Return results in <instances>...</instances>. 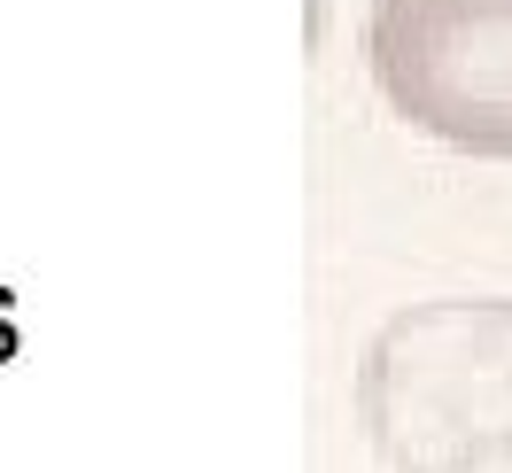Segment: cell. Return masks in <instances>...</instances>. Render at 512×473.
I'll list each match as a JSON object with an SVG mask.
<instances>
[{
  "instance_id": "6da1fadb",
  "label": "cell",
  "mask_w": 512,
  "mask_h": 473,
  "mask_svg": "<svg viewBox=\"0 0 512 473\" xmlns=\"http://www.w3.org/2000/svg\"><path fill=\"white\" fill-rule=\"evenodd\" d=\"M365 419L404 473H512V303L396 318L365 365Z\"/></svg>"
},
{
  "instance_id": "7a4b0ae2",
  "label": "cell",
  "mask_w": 512,
  "mask_h": 473,
  "mask_svg": "<svg viewBox=\"0 0 512 473\" xmlns=\"http://www.w3.org/2000/svg\"><path fill=\"white\" fill-rule=\"evenodd\" d=\"M365 63L404 125L512 163V0H373Z\"/></svg>"
}]
</instances>
